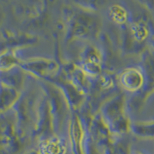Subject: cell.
<instances>
[{
    "instance_id": "1",
    "label": "cell",
    "mask_w": 154,
    "mask_h": 154,
    "mask_svg": "<svg viewBox=\"0 0 154 154\" xmlns=\"http://www.w3.org/2000/svg\"><path fill=\"white\" fill-rule=\"evenodd\" d=\"M23 68L34 75L46 78L56 75L59 70V66L53 60L35 59L25 63Z\"/></svg>"
},
{
    "instance_id": "2",
    "label": "cell",
    "mask_w": 154,
    "mask_h": 154,
    "mask_svg": "<svg viewBox=\"0 0 154 154\" xmlns=\"http://www.w3.org/2000/svg\"><path fill=\"white\" fill-rule=\"evenodd\" d=\"M121 86L129 92H137L145 86L143 72L137 68H128L124 70L120 76Z\"/></svg>"
},
{
    "instance_id": "3",
    "label": "cell",
    "mask_w": 154,
    "mask_h": 154,
    "mask_svg": "<svg viewBox=\"0 0 154 154\" xmlns=\"http://www.w3.org/2000/svg\"><path fill=\"white\" fill-rule=\"evenodd\" d=\"M82 71L89 75H98L101 69V59L98 52L93 47L86 51L82 65Z\"/></svg>"
},
{
    "instance_id": "4",
    "label": "cell",
    "mask_w": 154,
    "mask_h": 154,
    "mask_svg": "<svg viewBox=\"0 0 154 154\" xmlns=\"http://www.w3.org/2000/svg\"><path fill=\"white\" fill-rule=\"evenodd\" d=\"M40 152L42 154H65L66 144L63 139L52 137L41 143Z\"/></svg>"
},
{
    "instance_id": "5",
    "label": "cell",
    "mask_w": 154,
    "mask_h": 154,
    "mask_svg": "<svg viewBox=\"0 0 154 154\" xmlns=\"http://www.w3.org/2000/svg\"><path fill=\"white\" fill-rule=\"evenodd\" d=\"M130 31L133 38L138 42H144L150 35V28L149 24L145 21L133 23L130 27Z\"/></svg>"
},
{
    "instance_id": "6",
    "label": "cell",
    "mask_w": 154,
    "mask_h": 154,
    "mask_svg": "<svg viewBox=\"0 0 154 154\" xmlns=\"http://www.w3.org/2000/svg\"><path fill=\"white\" fill-rule=\"evenodd\" d=\"M130 130L138 137L154 138V120L131 123Z\"/></svg>"
},
{
    "instance_id": "7",
    "label": "cell",
    "mask_w": 154,
    "mask_h": 154,
    "mask_svg": "<svg viewBox=\"0 0 154 154\" xmlns=\"http://www.w3.org/2000/svg\"><path fill=\"white\" fill-rule=\"evenodd\" d=\"M109 14L113 21L119 24H123L128 19V12L121 5H112L109 9Z\"/></svg>"
},
{
    "instance_id": "8",
    "label": "cell",
    "mask_w": 154,
    "mask_h": 154,
    "mask_svg": "<svg viewBox=\"0 0 154 154\" xmlns=\"http://www.w3.org/2000/svg\"><path fill=\"white\" fill-rule=\"evenodd\" d=\"M137 154H140V153H137Z\"/></svg>"
}]
</instances>
